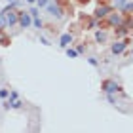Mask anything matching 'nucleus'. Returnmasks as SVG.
<instances>
[{"instance_id": "f257e3e1", "label": "nucleus", "mask_w": 133, "mask_h": 133, "mask_svg": "<svg viewBox=\"0 0 133 133\" xmlns=\"http://www.w3.org/2000/svg\"><path fill=\"white\" fill-rule=\"evenodd\" d=\"M46 10H48V14H50L51 17H55V19H61V17L65 15V8L57 2V0L48 2V4H46Z\"/></svg>"}, {"instance_id": "f03ea898", "label": "nucleus", "mask_w": 133, "mask_h": 133, "mask_svg": "<svg viewBox=\"0 0 133 133\" xmlns=\"http://www.w3.org/2000/svg\"><path fill=\"white\" fill-rule=\"evenodd\" d=\"M101 91H105V93H124V89L116 80H103Z\"/></svg>"}, {"instance_id": "7ed1b4c3", "label": "nucleus", "mask_w": 133, "mask_h": 133, "mask_svg": "<svg viewBox=\"0 0 133 133\" xmlns=\"http://www.w3.org/2000/svg\"><path fill=\"white\" fill-rule=\"evenodd\" d=\"M2 14L6 17V25H10V27L17 25V21H19V11H15L14 8H10V10H4Z\"/></svg>"}, {"instance_id": "20e7f679", "label": "nucleus", "mask_w": 133, "mask_h": 133, "mask_svg": "<svg viewBox=\"0 0 133 133\" xmlns=\"http://www.w3.org/2000/svg\"><path fill=\"white\" fill-rule=\"evenodd\" d=\"M124 14H114V11H110V14L107 15V23H108V27H118V25H122L124 23Z\"/></svg>"}, {"instance_id": "39448f33", "label": "nucleus", "mask_w": 133, "mask_h": 133, "mask_svg": "<svg viewBox=\"0 0 133 133\" xmlns=\"http://www.w3.org/2000/svg\"><path fill=\"white\" fill-rule=\"evenodd\" d=\"M112 11V6H108V4H99L97 8H95V19H105V17L108 15Z\"/></svg>"}, {"instance_id": "423d86ee", "label": "nucleus", "mask_w": 133, "mask_h": 133, "mask_svg": "<svg viewBox=\"0 0 133 133\" xmlns=\"http://www.w3.org/2000/svg\"><path fill=\"white\" fill-rule=\"evenodd\" d=\"M17 23H19L23 29H29L32 25V15L29 14V11H19V21Z\"/></svg>"}, {"instance_id": "0eeeda50", "label": "nucleus", "mask_w": 133, "mask_h": 133, "mask_svg": "<svg viewBox=\"0 0 133 133\" xmlns=\"http://www.w3.org/2000/svg\"><path fill=\"white\" fill-rule=\"evenodd\" d=\"M125 48H128V42H125V40H116V42L110 46V51L114 53V55H118V53H122Z\"/></svg>"}, {"instance_id": "6e6552de", "label": "nucleus", "mask_w": 133, "mask_h": 133, "mask_svg": "<svg viewBox=\"0 0 133 133\" xmlns=\"http://www.w3.org/2000/svg\"><path fill=\"white\" fill-rule=\"evenodd\" d=\"M72 40H74V38H72V34H70V32H66V34H63L61 38H59V46H61L63 50H65L66 46H70V44H72Z\"/></svg>"}, {"instance_id": "1a4fd4ad", "label": "nucleus", "mask_w": 133, "mask_h": 133, "mask_svg": "<svg viewBox=\"0 0 133 133\" xmlns=\"http://www.w3.org/2000/svg\"><path fill=\"white\" fill-rule=\"evenodd\" d=\"M11 44V38L6 34L4 29H0V46H10Z\"/></svg>"}, {"instance_id": "9d476101", "label": "nucleus", "mask_w": 133, "mask_h": 133, "mask_svg": "<svg viewBox=\"0 0 133 133\" xmlns=\"http://www.w3.org/2000/svg\"><path fill=\"white\" fill-rule=\"evenodd\" d=\"M107 38H108V32L105 31V29H101V31L95 32V40L101 42V44H103V42H107Z\"/></svg>"}, {"instance_id": "9b49d317", "label": "nucleus", "mask_w": 133, "mask_h": 133, "mask_svg": "<svg viewBox=\"0 0 133 133\" xmlns=\"http://www.w3.org/2000/svg\"><path fill=\"white\" fill-rule=\"evenodd\" d=\"M114 34H116V38H122V36L129 34V31H128V29H125L124 25H118V27H116V31H114Z\"/></svg>"}, {"instance_id": "f8f14e48", "label": "nucleus", "mask_w": 133, "mask_h": 133, "mask_svg": "<svg viewBox=\"0 0 133 133\" xmlns=\"http://www.w3.org/2000/svg\"><path fill=\"white\" fill-rule=\"evenodd\" d=\"M120 10H122L124 15H131V14H133V2H125Z\"/></svg>"}, {"instance_id": "ddd939ff", "label": "nucleus", "mask_w": 133, "mask_h": 133, "mask_svg": "<svg viewBox=\"0 0 133 133\" xmlns=\"http://www.w3.org/2000/svg\"><path fill=\"white\" fill-rule=\"evenodd\" d=\"M65 53H66V55H69L70 59H74V57H78V51L74 50V48H69V46L65 48Z\"/></svg>"}, {"instance_id": "4468645a", "label": "nucleus", "mask_w": 133, "mask_h": 133, "mask_svg": "<svg viewBox=\"0 0 133 133\" xmlns=\"http://www.w3.org/2000/svg\"><path fill=\"white\" fill-rule=\"evenodd\" d=\"M32 25L36 29H42V19H40V17H32Z\"/></svg>"}, {"instance_id": "2eb2a0df", "label": "nucleus", "mask_w": 133, "mask_h": 133, "mask_svg": "<svg viewBox=\"0 0 133 133\" xmlns=\"http://www.w3.org/2000/svg\"><path fill=\"white\" fill-rule=\"evenodd\" d=\"M29 14H31L32 17H38L40 15V8H31V10H29Z\"/></svg>"}, {"instance_id": "dca6fc26", "label": "nucleus", "mask_w": 133, "mask_h": 133, "mask_svg": "<svg viewBox=\"0 0 133 133\" xmlns=\"http://www.w3.org/2000/svg\"><path fill=\"white\" fill-rule=\"evenodd\" d=\"M88 63L91 65V66H97V65H99V61H97V57H88Z\"/></svg>"}, {"instance_id": "f3484780", "label": "nucleus", "mask_w": 133, "mask_h": 133, "mask_svg": "<svg viewBox=\"0 0 133 133\" xmlns=\"http://www.w3.org/2000/svg\"><path fill=\"white\" fill-rule=\"evenodd\" d=\"M8 95H10V91H8V89H0V99H8Z\"/></svg>"}, {"instance_id": "a211bd4d", "label": "nucleus", "mask_w": 133, "mask_h": 133, "mask_svg": "<svg viewBox=\"0 0 133 133\" xmlns=\"http://www.w3.org/2000/svg\"><path fill=\"white\" fill-rule=\"evenodd\" d=\"M11 105H14V103H11L10 99H8V101H4V103H2V107H4V110H10V108H11Z\"/></svg>"}, {"instance_id": "6ab92c4d", "label": "nucleus", "mask_w": 133, "mask_h": 133, "mask_svg": "<svg viewBox=\"0 0 133 133\" xmlns=\"http://www.w3.org/2000/svg\"><path fill=\"white\" fill-rule=\"evenodd\" d=\"M125 2H128V0H114V6H116V8L120 10V8H122V6H124Z\"/></svg>"}, {"instance_id": "aec40b11", "label": "nucleus", "mask_w": 133, "mask_h": 133, "mask_svg": "<svg viewBox=\"0 0 133 133\" xmlns=\"http://www.w3.org/2000/svg\"><path fill=\"white\" fill-rule=\"evenodd\" d=\"M8 97H10V101H11V103H14L17 97H19V95H17V91H10V95H8Z\"/></svg>"}, {"instance_id": "412c9836", "label": "nucleus", "mask_w": 133, "mask_h": 133, "mask_svg": "<svg viewBox=\"0 0 133 133\" xmlns=\"http://www.w3.org/2000/svg\"><path fill=\"white\" fill-rule=\"evenodd\" d=\"M6 27V17H4V14H0V29H4Z\"/></svg>"}, {"instance_id": "4be33fe9", "label": "nucleus", "mask_w": 133, "mask_h": 133, "mask_svg": "<svg viewBox=\"0 0 133 133\" xmlns=\"http://www.w3.org/2000/svg\"><path fill=\"white\" fill-rule=\"evenodd\" d=\"M50 2V0H36V4H38V8H44V6Z\"/></svg>"}, {"instance_id": "5701e85b", "label": "nucleus", "mask_w": 133, "mask_h": 133, "mask_svg": "<svg viewBox=\"0 0 133 133\" xmlns=\"http://www.w3.org/2000/svg\"><path fill=\"white\" fill-rule=\"evenodd\" d=\"M40 44H44V46H50V40H48L46 36H40Z\"/></svg>"}, {"instance_id": "b1692460", "label": "nucleus", "mask_w": 133, "mask_h": 133, "mask_svg": "<svg viewBox=\"0 0 133 133\" xmlns=\"http://www.w3.org/2000/svg\"><path fill=\"white\" fill-rule=\"evenodd\" d=\"M76 51H78V55H80V53H84V51H86V46H84V44H80V46L76 48Z\"/></svg>"}, {"instance_id": "393cba45", "label": "nucleus", "mask_w": 133, "mask_h": 133, "mask_svg": "<svg viewBox=\"0 0 133 133\" xmlns=\"http://www.w3.org/2000/svg\"><path fill=\"white\" fill-rule=\"evenodd\" d=\"M78 2H80V4H88L89 0H78Z\"/></svg>"}, {"instance_id": "a878e982", "label": "nucleus", "mask_w": 133, "mask_h": 133, "mask_svg": "<svg viewBox=\"0 0 133 133\" xmlns=\"http://www.w3.org/2000/svg\"><path fill=\"white\" fill-rule=\"evenodd\" d=\"M27 2H29V4H34V2H36V0H27Z\"/></svg>"}, {"instance_id": "bb28decb", "label": "nucleus", "mask_w": 133, "mask_h": 133, "mask_svg": "<svg viewBox=\"0 0 133 133\" xmlns=\"http://www.w3.org/2000/svg\"><path fill=\"white\" fill-rule=\"evenodd\" d=\"M8 2H14V0H8Z\"/></svg>"}]
</instances>
